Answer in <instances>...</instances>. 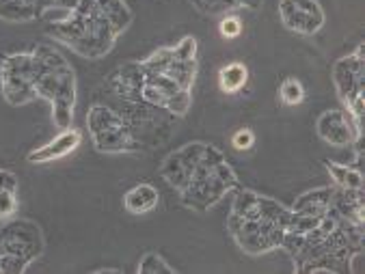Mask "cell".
Here are the masks:
<instances>
[{"label": "cell", "instance_id": "6da1fadb", "mask_svg": "<svg viewBox=\"0 0 365 274\" xmlns=\"http://www.w3.org/2000/svg\"><path fill=\"white\" fill-rule=\"evenodd\" d=\"M132 24V11L125 0H81V3L48 24L46 33L85 58L106 56L119 35Z\"/></svg>", "mask_w": 365, "mask_h": 274}, {"label": "cell", "instance_id": "7a4b0ae2", "mask_svg": "<svg viewBox=\"0 0 365 274\" xmlns=\"http://www.w3.org/2000/svg\"><path fill=\"white\" fill-rule=\"evenodd\" d=\"M31 80L37 98L50 102L54 125L58 130L71 127L78 100V83L69 60L54 46L37 43L31 50Z\"/></svg>", "mask_w": 365, "mask_h": 274}, {"label": "cell", "instance_id": "3957f363", "mask_svg": "<svg viewBox=\"0 0 365 274\" xmlns=\"http://www.w3.org/2000/svg\"><path fill=\"white\" fill-rule=\"evenodd\" d=\"M238 188H242L240 177L236 175L234 167L227 162L225 154L207 143L201 160L197 162L186 186L178 194L184 208L203 214L212 210L227 192Z\"/></svg>", "mask_w": 365, "mask_h": 274}, {"label": "cell", "instance_id": "277c9868", "mask_svg": "<svg viewBox=\"0 0 365 274\" xmlns=\"http://www.w3.org/2000/svg\"><path fill=\"white\" fill-rule=\"evenodd\" d=\"M87 132L91 143L100 154H140V145L134 139V134L121 112L106 104L96 102L87 110Z\"/></svg>", "mask_w": 365, "mask_h": 274}, {"label": "cell", "instance_id": "5b68a950", "mask_svg": "<svg viewBox=\"0 0 365 274\" xmlns=\"http://www.w3.org/2000/svg\"><path fill=\"white\" fill-rule=\"evenodd\" d=\"M43 233L33 221L14 216L0 227V255H3L5 274H22L43 255Z\"/></svg>", "mask_w": 365, "mask_h": 274}, {"label": "cell", "instance_id": "8992f818", "mask_svg": "<svg viewBox=\"0 0 365 274\" xmlns=\"http://www.w3.org/2000/svg\"><path fill=\"white\" fill-rule=\"evenodd\" d=\"M333 85L344 104V110L352 117L356 127L363 130V112H365V56L363 43L356 46L354 52L339 56L333 63Z\"/></svg>", "mask_w": 365, "mask_h": 274}, {"label": "cell", "instance_id": "52a82bcc", "mask_svg": "<svg viewBox=\"0 0 365 274\" xmlns=\"http://www.w3.org/2000/svg\"><path fill=\"white\" fill-rule=\"evenodd\" d=\"M227 231L242 253H247L251 257H259V255L281 248V240H283L287 227L281 221H274L268 216L245 218V216L230 212Z\"/></svg>", "mask_w": 365, "mask_h": 274}, {"label": "cell", "instance_id": "ba28073f", "mask_svg": "<svg viewBox=\"0 0 365 274\" xmlns=\"http://www.w3.org/2000/svg\"><path fill=\"white\" fill-rule=\"evenodd\" d=\"M0 93L9 106H24L37 100L31 80V52H11L0 60Z\"/></svg>", "mask_w": 365, "mask_h": 274}, {"label": "cell", "instance_id": "9c48e42d", "mask_svg": "<svg viewBox=\"0 0 365 274\" xmlns=\"http://www.w3.org/2000/svg\"><path fill=\"white\" fill-rule=\"evenodd\" d=\"M316 132L320 141L331 147H354V154H363V130L356 127L352 117L344 108H329L316 121Z\"/></svg>", "mask_w": 365, "mask_h": 274}, {"label": "cell", "instance_id": "30bf717a", "mask_svg": "<svg viewBox=\"0 0 365 274\" xmlns=\"http://www.w3.org/2000/svg\"><path fill=\"white\" fill-rule=\"evenodd\" d=\"M277 9L281 24L297 35L312 37L327 24V14L318 0H279Z\"/></svg>", "mask_w": 365, "mask_h": 274}, {"label": "cell", "instance_id": "8fae6325", "mask_svg": "<svg viewBox=\"0 0 365 274\" xmlns=\"http://www.w3.org/2000/svg\"><path fill=\"white\" fill-rule=\"evenodd\" d=\"M205 147H207V143H201V141H192V143L182 145L180 149H175L173 154H169V156L163 160V164H160V177H163L175 192H180V190L186 186V181H188L192 169H195L197 162L201 160Z\"/></svg>", "mask_w": 365, "mask_h": 274}, {"label": "cell", "instance_id": "7c38bea8", "mask_svg": "<svg viewBox=\"0 0 365 274\" xmlns=\"http://www.w3.org/2000/svg\"><path fill=\"white\" fill-rule=\"evenodd\" d=\"M83 145V132L78 127H65L61 130L54 139L37 149H33L26 160L31 164H48L61 158H67L69 154H74Z\"/></svg>", "mask_w": 365, "mask_h": 274}, {"label": "cell", "instance_id": "4fadbf2b", "mask_svg": "<svg viewBox=\"0 0 365 274\" xmlns=\"http://www.w3.org/2000/svg\"><path fill=\"white\" fill-rule=\"evenodd\" d=\"M50 0H0V20L5 22H33L43 20Z\"/></svg>", "mask_w": 365, "mask_h": 274}, {"label": "cell", "instance_id": "5bb4252c", "mask_svg": "<svg viewBox=\"0 0 365 274\" xmlns=\"http://www.w3.org/2000/svg\"><path fill=\"white\" fill-rule=\"evenodd\" d=\"M331 210L341 216L348 223L363 225L365 223V203H363V190H344L337 188L333 190V201H331Z\"/></svg>", "mask_w": 365, "mask_h": 274}, {"label": "cell", "instance_id": "9a60e30c", "mask_svg": "<svg viewBox=\"0 0 365 274\" xmlns=\"http://www.w3.org/2000/svg\"><path fill=\"white\" fill-rule=\"evenodd\" d=\"M160 203V192L154 184H136L132 186L125 194H123V208L125 212L140 216V214H150L158 208Z\"/></svg>", "mask_w": 365, "mask_h": 274}, {"label": "cell", "instance_id": "2e32d148", "mask_svg": "<svg viewBox=\"0 0 365 274\" xmlns=\"http://www.w3.org/2000/svg\"><path fill=\"white\" fill-rule=\"evenodd\" d=\"M333 190H335V186H320V188L307 190L294 201L292 210L299 214H305V216H324L331 210Z\"/></svg>", "mask_w": 365, "mask_h": 274}, {"label": "cell", "instance_id": "e0dca14e", "mask_svg": "<svg viewBox=\"0 0 365 274\" xmlns=\"http://www.w3.org/2000/svg\"><path fill=\"white\" fill-rule=\"evenodd\" d=\"M363 154H354V164H339L333 160H324V169L333 177V186L344 190H363V171H361Z\"/></svg>", "mask_w": 365, "mask_h": 274}, {"label": "cell", "instance_id": "ac0fdd59", "mask_svg": "<svg viewBox=\"0 0 365 274\" xmlns=\"http://www.w3.org/2000/svg\"><path fill=\"white\" fill-rule=\"evenodd\" d=\"M201 16H227L240 9H259L262 0H188Z\"/></svg>", "mask_w": 365, "mask_h": 274}, {"label": "cell", "instance_id": "d6986e66", "mask_svg": "<svg viewBox=\"0 0 365 274\" xmlns=\"http://www.w3.org/2000/svg\"><path fill=\"white\" fill-rule=\"evenodd\" d=\"M216 83H218V89H221L225 95H236L249 83V67L240 60H232L218 70Z\"/></svg>", "mask_w": 365, "mask_h": 274}, {"label": "cell", "instance_id": "ffe728a7", "mask_svg": "<svg viewBox=\"0 0 365 274\" xmlns=\"http://www.w3.org/2000/svg\"><path fill=\"white\" fill-rule=\"evenodd\" d=\"M279 98H281V102H283L285 106H299V104H303L305 98H307L305 85H303L299 78H294V76H287V78L281 83V87H279Z\"/></svg>", "mask_w": 365, "mask_h": 274}, {"label": "cell", "instance_id": "44dd1931", "mask_svg": "<svg viewBox=\"0 0 365 274\" xmlns=\"http://www.w3.org/2000/svg\"><path fill=\"white\" fill-rule=\"evenodd\" d=\"M138 274H175L178 270L167 263V259L158 253H145L136 265Z\"/></svg>", "mask_w": 365, "mask_h": 274}, {"label": "cell", "instance_id": "7402d4cb", "mask_svg": "<svg viewBox=\"0 0 365 274\" xmlns=\"http://www.w3.org/2000/svg\"><path fill=\"white\" fill-rule=\"evenodd\" d=\"M218 33H221L223 39H236L242 35V20L234 14H227L218 22Z\"/></svg>", "mask_w": 365, "mask_h": 274}, {"label": "cell", "instance_id": "603a6c76", "mask_svg": "<svg viewBox=\"0 0 365 274\" xmlns=\"http://www.w3.org/2000/svg\"><path fill=\"white\" fill-rule=\"evenodd\" d=\"M255 145V132L251 127H240L232 134V147L236 152H249Z\"/></svg>", "mask_w": 365, "mask_h": 274}, {"label": "cell", "instance_id": "cb8c5ba5", "mask_svg": "<svg viewBox=\"0 0 365 274\" xmlns=\"http://www.w3.org/2000/svg\"><path fill=\"white\" fill-rule=\"evenodd\" d=\"M7 188L18 190V177L7 169H0V190H7Z\"/></svg>", "mask_w": 365, "mask_h": 274}, {"label": "cell", "instance_id": "d4e9b609", "mask_svg": "<svg viewBox=\"0 0 365 274\" xmlns=\"http://www.w3.org/2000/svg\"><path fill=\"white\" fill-rule=\"evenodd\" d=\"M93 272H96V274H102V272H115V274H117L119 268H98V270H93Z\"/></svg>", "mask_w": 365, "mask_h": 274}, {"label": "cell", "instance_id": "484cf974", "mask_svg": "<svg viewBox=\"0 0 365 274\" xmlns=\"http://www.w3.org/2000/svg\"><path fill=\"white\" fill-rule=\"evenodd\" d=\"M0 274H5V263H3V255H0Z\"/></svg>", "mask_w": 365, "mask_h": 274}]
</instances>
